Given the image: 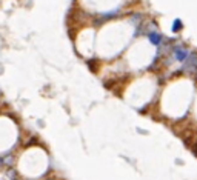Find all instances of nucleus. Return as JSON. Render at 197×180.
<instances>
[{"instance_id": "obj_2", "label": "nucleus", "mask_w": 197, "mask_h": 180, "mask_svg": "<svg viewBox=\"0 0 197 180\" xmlns=\"http://www.w3.org/2000/svg\"><path fill=\"white\" fill-rule=\"evenodd\" d=\"M174 56H176V59L179 62H187L188 57H189V52H188V50H185V48H176V50H174Z\"/></svg>"}, {"instance_id": "obj_3", "label": "nucleus", "mask_w": 197, "mask_h": 180, "mask_svg": "<svg viewBox=\"0 0 197 180\" xmlns=\"http://www.w3.org/2000/svg\"><path fill=\"white\" fill-rule=\"evenodd\" d=\"M148 39H149V42L152 43V45H160L162 36L157 34V32H149V34H148Z\"/></svg>"}, {"instance_id": "obj_1", "label": "nucleus", "mask_w": 197, "mask_h": 180, "mask_svg": "<svg viewBox=\"0 0 197 180\" xmlns=\"http://www.w3.org/2000/svg\"><path fill=\"white\" fill-rule=\"evenodd\" d=\"M15 143V125L9 117L0 114V154H6Z\"/></svg>"}, {"instance_id": "obj_4", "label": "nucleus", "mask_w": 197, "mask_h": 180, "mask_svg": "<svg viewBox=\"0 0 197 180\" xmlns=\"http://www.w3.org/2000/svg\"><path fill=\"white\" fill-rule=\"evenodd\" d=\"M182 28H183V25H182V20H180V19H176L173 22V26H171L173 32H179Z\"/></svg>"}]
</instances>
